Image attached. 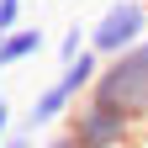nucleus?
<instances>
[{
    "instance_id": "9",
    "label": "nucleus",
    "mask_w": 148,
    "mask_h": 148,
    "mask_svg": "<svg viewBox=\"0 0 148 148\" xmlns=\"http://www.w3.org/2000/svg\"><path fill=\"white\" fill-rule=\"evenodd\" d=\"M0 148H32V138H27V132H11L5 143H0Z\"/></svg>"
},
{
    "instance_id": "3",
    "label": "nucleus",
    "mask_w": 148,
    "mask_h": 148,
    "mask_svg": "<svg viewBox=\"0 0 148 148\" xmlns=\"http://www.w3.org/2000/svg\"><path fill=\"white\" fill-rule=\"evenodd\" d=\"M148 37V5L143 0H111V5L90 21V53L106 58H122L127 48H138Z\"/></svg>"
},
{
    "instance_id": "5",
    "label": "nucleus",
    "mask_w": 148,
    "mask_h": 148,
    "mask_svg": "<svg viewBox=\"0 0 148 148\" xmlns=\"http://www.w3.org/2000/svg\"><path fill=\"white\" fill-rule=\"evenodd\" d=\"M48 48L42 27H16L11 37H0V69H21L27 58H37V53Z\"/></svg>"
},
{
    "instance_id": "4",
    "label": "nucleus",
    "mask_w": 148,
    "mask_h": 148,
    "mask_svg": "<svg viewBox=\"0 0 148 148\" xmlns=\"http://www.w3.org/2000/svg\"><path fill=\"white\" fill-rule=\"evenodd\" d=\"M64 132L79 143V148H127V143L138 138V127L127 122V116H122V111L111 106V101L85 95L79 106L69 111V127H64Z\"/></svg>"
},
{
    "instance_id": "8",
    "label": "nucleus",
    "mask_w": 148,
    "mask_h": 148,
    "mask_svg": "<svg viewBox=\"0 0 148 148\" xmlns=\"http://www.w3.org/2000/svg\"><path fill=\"white\" fill-rule=\"evenodd\" d=\"M42 148H79V143H74V138H69V132H53V138H48V143H42Z\"/></svg>"
},
{
    "instance_id": "1",
    "label": "nucleus",
    "mask_w": 148,
    "mask_h": 148,
    "mask_svg": "<svg viewBox=\"0 0 148 148\" xmlns=\"http://www.w3.org/2000/svg\"><path fill=\"white\" fill-rule=\"evenodd\" d=\"M95 101H111L132 127H148V37L138 48H127L122 58L101 64V79L90 90Z\"/></svg>"
},
{
    "instance_id": "6",
    "label": "nucleus",
    "mask_w": 148,
    "mask_h": 148,
    "mask_svg": "<svg viewBox=\"0 0 148 148\" xmlns=\"http://www.w3.org/2000/svg\"><path fill=\"white\" fill-rule=\"evenodd\" d=\"M21 5L27 0H0V37H11L16 27H21Z\"/></svg>"
},
{
    "instance_id": "2",
    "label": "nucleus",
    "mask_w": 148,
    "mask_h": 148,
    "mask_svg": "<svg viewBox=\"0 0 148 148\" xmlns=\"http://www.w3.org/2000/svg\"><path fill=\"white\" fill-rule=\"evenodd\" d=\"M95 79H101V58H95V53H85L79 64H69V69L58 74V79H48V85L32 95L27 116H21V132L32 138L37 127H53L58 116H69V111L79 106V101L90 95V90H95Z\"/></svg>"
},
{
    "instance_id": "7",
    "label": "nucleus",
    "mask_w": 148,
    "mask_h": 148,
    "mask_svg": "<svg viewBox=\"0 0 148 148\" xmlns=\"http://www.w3.org/2000/svg\"><path fill=\"white\" fill-rule=\"evenodd\" d=\"M16 132V127H11V95H5V90H0V143H5Z\"/></svg>"
},
{
    "instance_id": "10",
    "label": "nucleus",
    "mask_w": 148,
    "mask_h": 148,
    "mask_svg": "<svg viewBox=\"0 0 148 148\" xmlns=\"http://www.w3.org/2000/svg\"><path fill=\"white\" fill-rule=\"evenodd\" d=\"M127 148H132V143H127Z\"/></svg>"
}]
</instances>
